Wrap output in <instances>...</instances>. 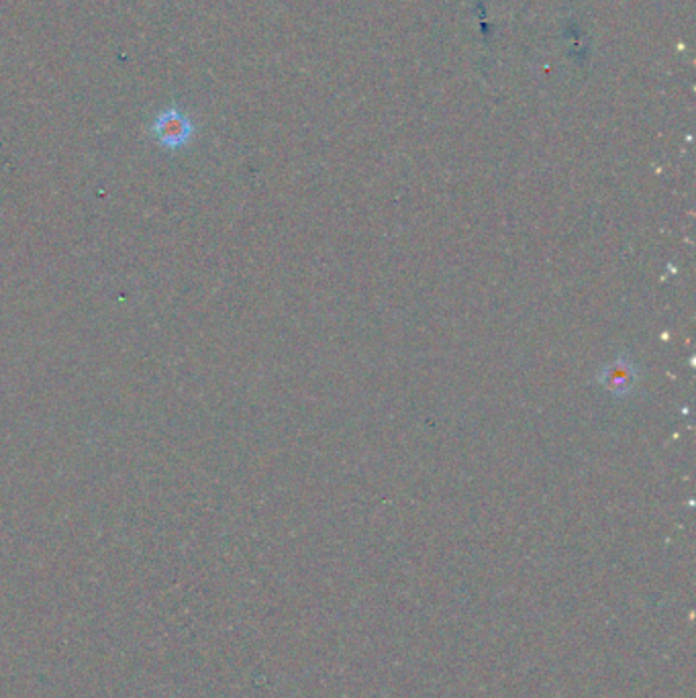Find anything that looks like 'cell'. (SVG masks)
Returning a JSON list of instances; mask_svg holds the SVG:
<instances>
[{
    "mask_svg": "<svg viewBox=\"0 0 696 698\" xmlns=\"http://www.w3.org/2000/svg\"><path fill=\"white\" fill-rule=\"evenodd\" d=\"M151 133L168 150H180L195 135V125L180 108H166L153 119Z\"/></svg>",
    "mask_w": 696,
    "mask_h": 698,
    "instance_id": "6da1fadb",
    "label": "cell"
}]
</instances>
